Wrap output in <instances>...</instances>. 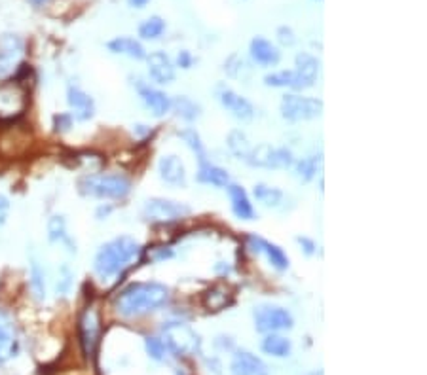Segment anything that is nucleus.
Instances as JSON below:
<instances>
[{
	"label": "nucleus",
	"instance_id": "20",
	"mask_svg": "<svg viewBox=\"0 0 427 375\" xmlns=\"http://www.w3.org/2000/svg\"><path fill=\"white\" fill-rule=\"evenodd\" d=\"M139 95L145 102V107L151 110L156 118H162L165 114L171 110V99H169L163 91L154 90L151 85H143L141 90H139Z\"/></svg>",
	"mask_w": 427,
	"mask_h": 375
},
{
	"label": "nucleus",
	"instance_id": "4",
	"mask_svg": "<svg viewBox=\"0 0 427 375\" xmlns=\"http://www.w3.org/2000/svg\"><path fill=\"white\" fill-rule=\"evenodd\" d=\"M162 333L168 351L177 355V357H190V355L199 352L201 340H199L198 333L185 322H168L162 328Z\"/></svg>",
	"mask_w": 427,
	"mask_h": 375
},
{
	"label": "nucleus",
	"instance_id": "40",
	"mask_svg": "<svg viewBox=\"0 0 427 375\" xmlns=\"http://www.w3.org/2000/svg\"><path fill=\"white\" fill-rule=\"evenodd\" d=\"M129 2V6L131 8H145L151 0H127Z\"/></svg>",
	"mask_w": 427,
	"mask_h": 375
},
{
	"label": "nucleus",
	"instance_id": "12",
	"mask_svg": "<svg viewBox=\"0 0 427 375\" xmlns=\"http://www.w3.org/2000/svg\"><path fill=\"white\" fill-rule=\"evenodd\" d=\"M23 52V42L16 35H4L0 38V80H6L16 71V61Z\"/></svg>",
	"mask_w": 427,
	"mask_h": 375
},
{
	"label": "nucleus",
	"instance_id": "26",
	"mask_svg": "<svg viewBox=\"0 0 427 375\" xmlns=\"http://www.w3.org/2000/svg\"><path fill=\"white\" fill-rule=\"evenodd\" d=\"M226 144H228L230 152L241 161H247V157H249V154H251V150H253L255 146V144L251 143V138L247 137L243 131H240V129H234V131L228 133Z\"/></svg>",
	"mask_w": 427,
	"mask_h": 375
},
{
	"label": "nucleus",
	"instance_id": "9",
	"mask_svg": "<svg viewBox=\"0 0 427 375\" xmlns=\"http://www.w3.org/2000/svg\"><path fill=\"white\" fill-rule=\"evenodd\" d=\"M99 338H101V321H99V313L95 307H88L82 313L80 319V343L84 349V355L88 358L93 357L99 345Z\"/></svg>",
	"mask_w": 427,
	"mask_h": 375
},
{
	"label": "nucleus",
	"instance_id": "28",
	"mask_svg": "<svg viewBox=\"0 0 427 375\" xmlns=\"http://www.w3.org/2000/svg\"><path fill=\"white\" fill-rule=\"evenodd\" d=\"M171 108L179 118L187 119V121H194V119H198L201 116V107L196 105L192 99H188V97H175L171 101Z\"/></svg>",
	"mask_w": 427,
	"mask_h": 375
},
{
	"label": "nucleus",
	"instance_id": "10",
	"mask_svg": "<svg viewBox=\"0 0 427 375\" xmlns=\"http://www.w3.org/2000/svg\"><path fill=\"white\" fill-rule=\"evenodd\" d=\"M25 110V91L18 83L0 85V119H12Z\"/></svg>",
	"mask_w": 427,
	"mask_h": 375
},
{
	"label": "nucleus",
	"instance_id": "3",
	"mask_svg": "<svg viewBox=\"0 0 427 375\" xmlns=\"http://www.w3.org/2000/svg\"><path fill=\"white\" fill-rule=\"evenodd\" d=\"M78 190L95 199H124L131 191V182L124 174H86L78 180Z\"/></svg>",
	"mask_w": 427,
	"mask_h": 375
},
{
	"label": "nucleus",
	"instance_id": "38",
	"mask_svg": "<svg viewBox=\"0 0 427 375\" xmlns=\"http://www.w3.org/2000/svg\"><path fill=\"white\" fill-rule=\"evenodd\" d=\"M296 241H298V244H300L302 250H304V252H306L308 256H312L313 252H315V249H317V246H315V243H313L312 239H308V237H298V239H296Z\"/></svg>",
	"mask_w": 427,
	"mask_h": 375
},
{
	"label": "nucleus",
	"instance_id": "17",
	"mask_svg": "<svg viewBox=\"0 0 427 375\" xmlns=\"http://www.w3.org/2000/svg\"><path fill=\"white\" fill-rule=\"evenodd\" d=\"M146 63H148V74L154 82L171 83L175 80V66L168 54L152 52L151 55H146Z\"/></svg>",
	"mask_w": 427,
	"mask_h": 375
},
{
	"label": "nucleus",
	"instance_id": "39",
	"mask_svg": "<svg viewBox=\"0 0 427 375\" xmlns=\"http://www.w3.org/2000/svg\"><path fill=\"white\" fill-rule=\"evenodd\" d=\"M177 63H179V66H181V69H190V66H192V63H194L190 52H181V54H179V57H177Z\"/></svg>",
	"mask_w": 427,
	"mask_h": 375
},
{
	"label": "nucleus",
	"instance_id": "36",
	"mask_svg": "<svg viewBox=\"0 0 427 375\" xmlns=\"http://www.w3.org/2000/svg\"><path fill=\"white\" fill-rule=\"evenodd\" d=\"M277 40L281 42L283 46H293L295 44V32L289 29V27H279L277 29Z\"/></svg>",
	"mask_w": 427,
	"mask_h": 375
},
{
	"label": "nucleus",
	"instance_id": "41",
	"mask_svg": "<svg viewBox=\"0 0 427 375\" xmlns=\"http://www.w3.org/2000/svg\"><path fill=\"white\" fill-rule=\"evenodd\" d=\"M33 4H37V6H42V4H46V2H49V0H30Z\"/></svg>",
	"mask_w": 427,
	"mask_h": 375
},
{
	"label": "nucleus",
	"instance_id": "7",
	"mask_svg": "<svg viewBox=\"0 0 427 375\" xmlns=\"http://www.w3.org/2000/svg\"><path fill=\"white\" fill-rule=\"evenodd\" d=\"M192 208L185 205V203L179 201H171V199H163V197H152L145 203V208H143V216H145L148 222H160V224H165V222H177L185 218V216L190 215Z\"/></svg>",
	"mask_w": 427,
	"mask_h": 375
},
{
	"label": "nucleus",
	"instance_id": "6",
	"mask_svg": "<svg viewBox=\"0 0 427 375\" xmlns=\"http://www.w3.org/2000/svg\"><path fill=\"white\" fill-rule=\"evenodd\" d=\"M245 163L260 169H289L295 165L293 152L287 148H276L270 144H257L251 150Z\"/></svg>",
	"mask_w": 427,
	"mask_h": 375
},
{
	"label": "nucleus",
	"instance_id": "37",
	"mask_svg": "<svg viewBox=\"0 0 427 375\" xmlns=\"http://www.w3.org/2000/svg\"><path fill=\"white\" fill-rule=\"evenodd\" d=\"M10 215V199L6 196H0V227L4 226Z\"/></svg>",
	"mask_w": 427,
	"mask_h": 375
},
{
	"label": "nucleus",
	"instance_id": "16",
	"mask_svg": "<svg viewBox=\"0 0 427 375\" xmlns=\"http://www.w3.org/2000/svg\"><path fill=\"white\" fill-rule=\"evenodd\" d=\"M232 375H268L266 364L249 351H238L230 364Z\"/></svg>",
	"mask_w": 427,
	"mask_h": 375
},
{
	"label": "nucleus",
	"instance_id": "27",
	"mask_svg": "<svg viewBox=\"0 0 427 375\" xmlns=\"http://www.w3.org/2000/svg\"><path fill=\"white\" fill-rule=\"evenodd\" d=\"M291 349H293L291 341L287 340V338L279 335V333H268L264 338V341H262V351H264L266 355H270V357H289Z\"/></svg>",
	"mask_w": 427,
	"mask_h": 375
},
{
	"label": "nucleus",
	"instance_id": "2",
	"mask_svg": "<svg viewBox=\"0 0 427 375\" xmlns=\"http://www.w3.org/2000/svg\"><path fill=\"white\" fill-rule=\"evenodd\" d=\"M139 254H141V244L133 237L122 235V237L105 243L97 250L93 269L99 279H112L122 269H126L133 260H137Z\"/></svg>",
	"mask_w": 427,
	"mask_h": 375
},
{
	"label": "nucleus",
	"instance_id": "5",
	"mask_svg": "<svg viewBox=\"0 0 427 375\" xmlns=\"http://www.w3.org/2000/svg\"><path fill=\"white\" fill-rule=\"evenodd\" d=\"M281 116L289 121H308L323 114V101L313 97L285 95L279 105Z\"/></svg>",
	"mask_w": 427,
	"mask_h": 375
},
{
	"label": "nucleus",
	"instance_id": "34",
	"mask_svg": "<svg viewBox=\"0 0 427 375\" xmlns=\"http://www.w3.org/2000/svg\"><path fill=\"white\" fill-rule=\"evenodd\" d=\"M179 137L185 141V143L190 146V150H192L194 154L198 155L199 161H205L207 157H205V148L204 144H201V138H199V135L194 129H185V131L179 133Z\"/></svg>",
	"mask_w": 427,
	"mask_h": 375
},
{
	"label": "nucleus",
	"instance_id": "21",
	"mask_svg": "<svg viewBox=\"0 0 427 375\" xmlns=\"http://www.w3.org/2000/svg\"><path fill=\"white\" fill-rule=\"evenodd\" d=\"M228 196L230 203H232V210L234 215L240 218V220H253L255 218V208L253 203L247 196V191L238 184H230L228 186Z\"/></svg>",
	"mask_w": 427,
	"mask_h": 375
},
{
	"label": "nucleus",
	"instance_id": "30",
	"mask_svg": "<svg viewBox=\"0 0 427 375\" xmlns=\"http://www.w3.org/2000/svg\"><path fill=\"white\" fill-rule=\"evenodd\" d=\"M165 30V21L162 18H158V16H152L146 21L141 23L139 27V36L143 38V40H156L162 36V32Z\"/></svg>",
	"mask_w": 427,
	"mask_h": 375
},
{
	"label": "nucleus",
	"instance_id": "33",
	"mask_svg": "<svg viewBox=\"0 0 427 375\" xmlns=\"http://www.w3.org/2000/svg\"><path fill=\"white\" fill-rule=\"evenodd\" d=\"M48 237L52 243H57V241H65V243L71 244L69 237H66V222L63 216H52L48 222Z\"/></svg>",
	"mask_w": 427,
	"mask_h": 375
},
{
	"label": "nucleus",
	"instance_id": "18",
	"mask_svg": "<svg viewBox=\"0 0 427 375\" xmlns=\"http://www.w3.org/2000/svg\"><path fill=\"white\" fill-rule=\"evenodd\" d=\"M66 102L69 107L73 108V116L78 121H86L90 119L95 112V105H93V99H91L86 91H82L76 85H71L69 91H66Z\"/></svg>",
	"mask_w": 427,
	"mask_h": 375
},
{
	"label": "nucleus",
	"instance_id": "15",
	"mask_svg": "<svg viewBox=\"0 0 427 375\" xmlns=\"http://www.w3.org/2000/svg\"><path fill=\"white\" fill-rule=\"evenodd\" d=\"M249 244H251L253 252L264 254L266 260L271 263V268H276L277 271H285L289 268V258L277 244L270 243V241H266L262 237H257V235H249Z\"/></svg>",
	"mask_w": 427,
	"mask_h": 375
},
{
	"label": "nucleus",
	"instance_id": "25",
	"mask_svg": "<svg viewBox=\"0 0 427 375\" xmlns=\"http://www.w3.org/2000/svg\"><path fill=\"white\" fill-rule=\"evenodd\" d=\"M264 83L268 88H291V90H306V85L302 82L295 71H279L266 74Z\"/></svg>",
	"mask_w": 427,
	"mask_h": 375
},
{
	"label": "nucleus",
	"instance_id": "13",
	"mask_svg": "<svg viewBox=\"0 0 427 375\" xmlns=\"http://www.w3.org/2000/svg\"><path fill=\"white\" fill-rule=\"evenodd\" d=\"M218 101H221V105H223L235 119H240V121H251V119L255 118L253 105L247 101L245 97L235 93V91L230 90V88H224V90L218 91Z\"/></svg>",
	"mask_w": 427,
	"mask_h": 375
},
{
	"label": "nucleus",
	"instance_id": "23",
	"mask_svg": "<svg viewBox=\"0 0 427 375\" xmlns=\"http://www.w3.org/2000/svg\"><path fill=\"white\" fill-rule=\"evenodd\" d=\"M107 48L112 52V54H120L127 55L131 59H146V52L143 48V44L131 36H118L115 40H110L107 44Z\"/></svg>",
	"mask_w": 427,
	"mask_h": 375
},
{
	"label": "nucleus",
	"instance_id": "8",
	"mask_svg": "<svg viewBox=\"0 0 427 375\" xmlns=\"http://www.w3.org/2000/svg\"><path fill=\"white\" fill-rule=\"evenodd\" d=\"M255 328L260 333H276L281 330H291L295 321L289 311L276 305H260L253 313Z\"/></svg>",
	"mask_w": 427,
	"mask_h": 375
},
{
	"label": "nucleus",
	"instance_id": "32",
	"mask_svg": "<svg viewBox=\"0 0 427 375\" xmlns=\"http://www.w3.org/2000/svg\"><path fill=\"white\" fill-rule=\"evenodd\" d=\"M30 288L37 299L46 298V282H44V269L40 268V263H30Z\"/></svg>",
	"mask_w": 427,
	"mask_h": 375
},
{
	"label": "nucleus",
	"instance_id": "1",
	"mask_svg": "<svg viewBox=\"0 0 427 375\" xmlns=\"http://www.w3.org/2000/svg\"><path fill=\"white\" fill-rule=\"evenodd\" d=\"M169 302V288L160 282H131L116 296L115 309L120 316L146 315Z\"/></svg>",
	"mask_w": 427,
	"mask_h": 375
},
{
	"label": "nucleus",
	"instance_id": "14",
	"mask_svg": "<svg viewBox=\"0 0 427 375\" xmlns=\"http://www.w3.org/2000/svg\"><path fill=\"white\" fill-rule=\"evenodd\" d=\"M158 173L165 184L173 188H185L187 186V169L179 155H163L158 161Z\"/></svg>",
	"mask_w": 427,
	"mask_h": 375
},
{
	"label": "nucleus",
	"instance_id": "24",
	"mask_svg": "<svg viewBox=\"0 0 427 375\" xmlns=\"http://www.w3.org/2000/svg\"><path fill=\"white\" fill-rule=\"evenodd\" d=\"M295 72L298 74L302 82L306 88H312L315 80H317L319 74V61L313 57V55L306 54V52H302L295 57Z\"/></svg>",
	"mask_w": 427,
	"mask_h": 375
},
{
	"label": "nucleus",
	"instance_id": "19",
	"mask_svg": "<svg viewBox=\"0 0 427 375\" xmlns=\"http://www.w3.org/2000/svg\"><path fill=\"white\" fill-rule=\"evenodd\" d=\"M251 57H253L255 63H259L262 66H274L279 63L281 59V54L279 49L271 44L270 40H266L262 36H257L251 40Z\"/></svg>",
	"mask_w": 427,
	"mask_h": 375
},
{
	"label": "nucleus",
	"instance_id": "31",
	"mask_svg": "<svg viewBox=\"0 0 427 375\" xmlns=\"http://www.w3.org/2000/svg\"><path fill=\"white\" fill-rule=\"evenodd\" d=\"M321 165V155H310V157H304L296 163V177L302 180V182H310V180L317 174V169Z\"/></svg>",
	"mask_w": 427,
	"mask_h": 375
},
{
	"label": "nucleus",
	"instance_id": "22",
	"mask_svg": "<svg viewBox=\"0 0 427 375\" xmlns=\"http://www.w3.org/2000/svg\"><path fill=\"white\" fill-rule=\"evenodd\" d=\"M198 180L204 184L217 186V188H226L230 182V174L226 169L218 165H213L211 161H199Z\"/></svg>",
	"mask_w": 427,
	"mask_h": 375
},
{
	"label": "nucleus",
	"instance_id": "11",
	"mask_svg": "<svg viewBox=\"0 0 427 375\" xmlns=\"http://www.w3.org/2000/svg\"><path fill=\"white\" fill-rule=\"evenodd\" d=\"M19 352V338L16 324L6 315L4 311H0V364H6L13 357H18Z\"/></svg>",
	"mask_w": 427,
	"mask_h": 375
},
{
	"label": "nucleus",
	"instance_id": "35",
	"mask_svg": "<svg viewBox=\"0 0 427 375\" xmlns=\"http://www.w3.org/2000/svg\"><path fill=\"white\" fill-rule=\"evenodd\" d=\"M146 345V352H148V357L154 358V360H165V355H168V347L163 343V340L160 338H146L145 341Z\"/></svg>",
	"mask_w": 427,
	"mask_h": 375
},
{
	"label": "nucleus",
	"instance_id": "29",
	"mask_svg": "<svg viewBox=\"0 0 427 375\" xmlns=\"http://www.w3.org/2000/svg\"><path fill=\"white\" fill-rule=\"evenodd\" d=\"M257 201H260L266 207H277L283 201V191L274 188V186L266 184H257L253 190Z\"/></svg>",
	"mask_w": 427,
	"mask_h": 375
}]
</instances>
